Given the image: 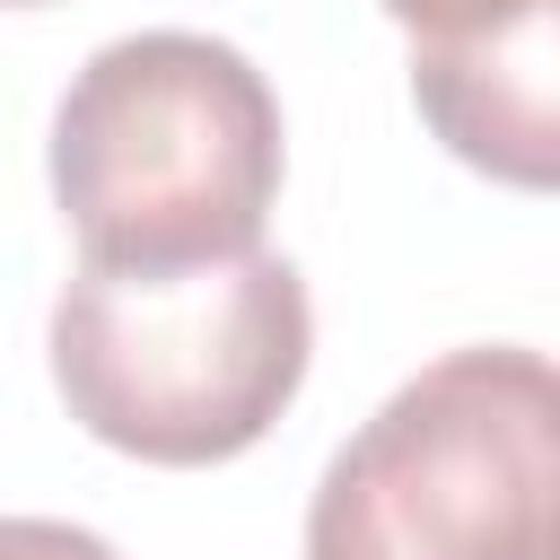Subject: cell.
<instances>
[{
  "label": "cell",
  "mask_w": 560,
  "mask_h": 560,
  "mask_svg": "<svg viewBox=\"0 0 560 560\" xmlns=\"http://www.w3.org/2000/svg\"><path fill=\"white\" fill-rule=\"evenodd\" d=\"M385 18H402L411 26V44L420 35H464V26H499V18H516L525 0H376Z\"/></svg>",
  "instance_id": "6"
},
{
  "label": "cell",
  "mask_w": 560,
  "mask_h": 560,
  "mask_svg": "<svg viewBox=\"0 0 560 560\" xmlns=\"http://www.w3.org/2000/svg\"><path fill=\"white\" fill-rule=\"evenodd\" d=\"M52 385L70 420L140 464H228L271 438L315 359V306L289 254H228L192 271L79 262L52 298Z\"/></svg>",
  "instance_id": "2"
},
{
  "label": "cell",
  "mask_w": 560,
  "mask_h": 560,
  "mask_svg": "<svg viewBox=\"0 0 560 560\" xmlns=\"http://www.w3.org/2000/svg\"><path fill=\"white\" fill-rule=\"evenodd\" d=\"M411 96L420 122L464 166L516 192H551L560 184V0H525L499 26L420 35Z\"/></svg>",
  "instance_id": "4"
},
{
  "label": "cell",
  "mask_w": 560,
  "mask_h": 560,
  "mask_svg": "<svg viewBox=\"0 0 560 560\" xmlns=\"http://www.w3.org/2000/svg\"><path fill=\"white\" fill-rule=\"evenodd\" d=\"M0 560H122V551L61 516H0Z\"/></svg>",
  "instance_id": "5"
},
{
  "label": "cell",
  "mask_w": 560,
  "mask_h": 560,
  "mask_svg": "<svg viewBox=\"0 0 560 560\" xmlns=\"http://www.w3.org/2000/svg\"><path fill=\"white\" fill-rule=\"evenodd\" d=\"M551 542L560 376L525 341L402 376L306 499V560H551Z\"/></svg>",
  "instance_id": "3"
},
{
  "label": "cell",
  "mask_w": 560,
  "mask_h": 560,
  "mask_svg": "<svg viewBox=\"0 0 560 560\" xmlns=\"http://www.w3.org/2000/svg\"><path fill=\"white\" fill-rule=\"evenodd\" d=\"M0 9H52V0H0Z\"/></svg>",
  "instance_id": "7"
},
{
  "label": "cell",
  "mask_w": 560,
  "mask_h": 560,
  "mask_svg": "<svg viewBox=\"0 0 560 560\" xmlns=\"http://www.w3.org/2000/svg\"><path fill=\"white\" fill-rule=\"evenodd\" d=\"M280 166L271 79L192 26L96 44L52 105V201L96 271H192L254 254Z\"/></svg>",
  "instance_id": "1"
}]
</instances>
